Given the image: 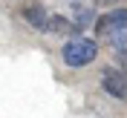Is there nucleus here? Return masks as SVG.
Returning <instances> with one entry per match:
<instances>
[{
    "label": "nucleus",
    "instance_id": "f257e3e1",
    "mask_svg": "<svg viewBox=\"0 0 127 118\" xmlns=\"http://www.w3.org/2000/svg\"><path fill=\"white\" fill-rule=\"evenodd\" d=\"M98 35L104 40H110L116 49H121L127 43V9H113L107 12L104 17H98V23H95Z\"/></svg>",
    "mask_w": 127,
    "mask_h": 118
},
{
    "label": "nucleus",
    "instance_id": "f03ea898",
    "mask_svg": "<svg viewBox=\"0 0 127 118\" xmlns=\"http://www.w3.org/2000/svg\"><path fill=\"white\" fill-rule=\"evenodd\" d=\"M95 55H98V43L90 40V38H72L69 43H64V61H66V66L81 69V66L93 63Z\"/></svg>",
    "mask_w": 127,
    "mask_h": 118
},
{
    "label": "nucleus",
    "instance_id": "7ed1b4c3",
    "mask_svg": "<svg viewBox=\"0 0 127 118\" xmlns=\"http://www.w3.org/2000/svg\"><path fill=\"white\" fill-rule=\"evenodd\" d=\"M101 87H104V92L107 95H113V98H127V75L121 69H104L101 72Z\"/></svg>",
    "mask_w": 127,
    "mask_h": 118
},
{
    "label": "nucleus",
    "instance_id": "20e7f679",
    "mask_svg": "<svg viewBox=\"0 0 127 118\" xmlns=\"http://www.w3.org/2000/svg\"><path fill=\"white\" fill-rule=\"evenodd\" d=\"M23 17H26V23H29L32 29H38V32H46L49 15H46V9L40 6V3H29V6H23Z\"/></svg>",
    "mask_w": 127,
    "mask_h": 118
},
{
    "label": "nucleus",
    "instance_id": "39448f33",
    "mask_svg": "<svg viewBox=\"0 0 127 118\" xmlns=\"http://www.w3.org/2000/svg\"><path fill=\"white\" fill-rule=\"evenodd\" d=\"M72 26H75V32H84V29H90L93 26V20H95V9L93 6H78L75 3V9H72Z\"/></svg>",
    "mask_w": 127,
    "mask_h": 118
},
{
    "label": "nucleus",
    "instance_id": "423d86ee",
    "mask_svg": "<svg viewBox=\"0 0 127 118\" xmlns=\"http://www.w3.org/2000/svg\"><path fill=\"white\" fill-rule=\"evenodd\" d=\"M46 32H55V35H72V32H75V26H72L69 17H64V15H49Z\"/></svg>",
    "mask_w": 127,
    "mask_h": 118
},
{
    "label": "nucleus",
    "instance_id": "0eeeda50",
    "mask_svg": "<svg viewBox=\"0 0 127 118\" xmlns=\"http://www.w3.org/2000/svg\"><path fill=\"white\" fill-rule=\"evenodd\" d=\"M98 6H110V3H116V0H95Z\"/></svg>",
    "mask_w": 127,
    "mask_h": 118
}]
</instances>
